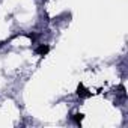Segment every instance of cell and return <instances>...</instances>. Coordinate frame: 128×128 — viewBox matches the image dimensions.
<instances>
[{"label": "cell", "mask_w": 128, "mask_h": 128, "mask_svg": "<svg viewBox=\"0 0 128 128\" xmlns=\"http://www.w3.org/2000/svg\"><path fill=\"white\" fill-rule=\"evenodd\" d=\"M36 2H38V3H39V5H41V3H42V2H45V0H36Z\"/></svg>", "instance_id": "6da1fadb"}]
</instances>
